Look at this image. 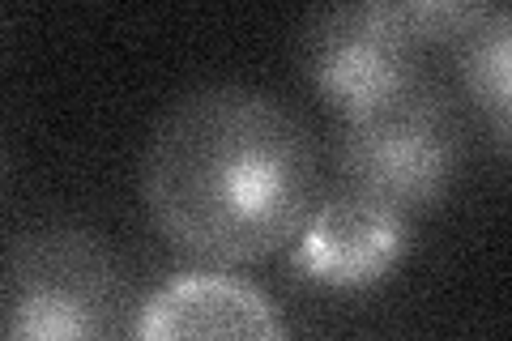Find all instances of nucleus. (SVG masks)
Instances as JSON below:
<instances>
[{
  "mask_svg": "<svg viewBox=\"0 0 512 341\" xmlns=\"http://www.w3.org/2000/svg\"><path fill=\"white\" fill-rule=\"evenodd\" d=\"M124 278L90 231L43 226L13 243L0 341H124Z\"/></svg>",
  "mask_w": 512,
  "mask_h": 341,
  "instance_id": "3",
  "label": "nucleus"
},
{
  "mask_svg": "<svg viewBox=\"0 0 512 341\" xmlns=\"http://www.w3.org/2000/svg\"><path fill=\"white\" fill-rule=\"evenodd\" d=\"M141 197L175 248L214 265L265 261L320 205L316 141L274 94L201 86L154 124Z\"/></svg>",
  "mask_w": 512,
  "mask_h": 341,
  "instance_id": "1",
  "label": "nucleus"
},
{
  "mask_svg": "<svg viewBox=\"0 0 512 341\" xmlns=\"http://www.w3.org/2000/svg\"><path fill=\"white\" fill-rule=\"evenodd\" d=\"M406 248V218L397 209L363 197L355 188H333L295 239V269L308 282L333 290L376 286Z\"/></svg>",
  "mask_w": 512,
  "mask_h": 341,
  "instance_id": "5",
  "label": "nucleus"
},
{
  "mask_svg": "<svg viewBox=\"0 0 512 341\" xmlns=\"http://www.w3.org/2000/svg\"><path fill=\"white\" fill-rule=\"evenodd\" d=\"M457 69L491 141L512 154V9H478L457 39Z\"/></svg>",
  "mask_w": 512,
  "mask_h": 341,
  "instance_id": "7",
  "label": "nucleus"
},
{
  "mask_svg": "<svg viewBox=\"0 0 512 341\" xmlns=\"http://www.w3.org/2000/svg\"><path fill=\"white\" fill-rule=\"evenodd\" d=\"M478 9L483 5H457V0L333 5L303 26L299 64L329 107L350 120L423 81V52L444 39L457 43Z\"/></svg>",
  "mask_w": 512,
  "mask_h": 341,
  "instance_id": "2",
  "label": "nucleus"
},
{
  "mask_svg": "<svg viewBox=\"0 0 512 341\" xmlns=\"http://www.w3.org/2000/svg\"><path fill=\"white\" fill-rule=\"evenodd\" d=\"M461 116L436 81H414L363 116L342 120L338 171L342 184L402 218L431 209L457 180Z\"/></svg>",
  "mask_w": 512,
  "mask_h": 341,
  "instance_id": "4",
  "label": "nucleus"
},
{
  "mask_svg": "<svg viewBox=\"0 0 512 341\" xmlns=\"http://www.w3.org/2000/svg\"><path fill=\"white\" fill-rule=\"evenodd\" d=\"M133 341H286V333L256 286L227 273H184L146 299Z\"/></svg>",
  "mask_w": 512,
  "mask_h": 341,
  "instance_id": "6",
  "label": "nucleus"
}]
</instances>
